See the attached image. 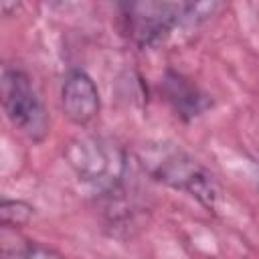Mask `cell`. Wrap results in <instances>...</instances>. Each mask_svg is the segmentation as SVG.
<instances>
[{"label":"cell","instance_id":"6da1fadb","mask_svg":"<svg viewBox=\"0 0 259 259\" xmlns=\"http://www.w3.org/2000/svg\"><path fill=\"white\" fill-rule=\"evenodd\" d=\"M142 168L158 182L180 190L212 210L219 198L214 176L186 150L170 142H150L138 152Z\"/></svg>","mask_w":259,"mask_h":259},{"label":"cell","instance_id":"7a4b0ae2","mask_svg":"<svg viewBox=\"0 0 259 259\" xmlns=\"http://www.w3.org/2000/svg\"><path fill=\"white\" fill-rule=\"evenodd\" d=\"M65 160L77 178L97 190H115L125 176V152L107 138L81 136L75 138L67 150Z\"/></svg>","mask_w":259,"mask_h":259},{"label":"cell","instance_id":"3957f363","mask_svg":"<svg viewBox=\"0 0 259 259\" xmlns=\"http://www.w3.org/2000/svg\"><path fill=\"white\" fill-rule=\"evenodd\" d=\"M2 105L8 121L32 142H40L49 132V111L30 79L18 67L2 69Z\"/></svg>","mask_w":259,"mask_h":259},{"label":"cell","instance_id":"277c9868","mask_svg":"<svg viewBox=\"0 0 259 259\" xmlns=\"http://www.w3.org/2000/svg\"><path fill=\"white\" fill-rule=\"evenodd\" d=\"M61 107L67 119L75 125H89L99 115V91L85 71L73 69L67 73L61 87Z\"/></svg>","mask_w":259,"mask_h":259},{"label":"cell","instance_id":"5b68a950","mask_svg":"<svg viewBox=\"0 0 259 259\" xmlns=\"http://www.w3.org/2000/svg\"><path fill=\"white\" fill-rule=\"evenodd\" d=\"M176 14L174 0H138L130 16L132 30L142 45H150L172 28Z\"/></svg>","mask_w":259,"mask_h":259},{"label":"cell","instance_id":"8992f818","mask_svg":"<svg viewBox=\"0 0 259 259\" xmlns=\"http://www.w3.org/2000/svg\"><path fill=\"white\" fill-rule=\"evenodd\" d=\"M164 95L174 107V111L184 119H192L200 115L210 105L206 95L196 85H192L188 79L172 71L164 77Z\"/></svg>","mask_w":259,"mask_h":259},{"label":"cell","instance_id":"52a82bcc","mask_svg":"<svg viewBox=\"0 0 259 259\" xmlns=\"http://www.w3.org/2000/svg\"><path fill=\"white\" fill-rule=\"evenodd\" d=\"M34 208L30 204H26L24 200H12V198H4L2 206H0V221L4 229H16L22 227L30 221Z\"/></svg>","mask_w":259,"mask_h":259},{"label":"cell","instance_id":"ba28073f","mask_svg":"<svg viewBox=\"0 0 259 259\" xmlns=\"http://www.w3.org/2000/svg\"><path fill=\"white\" fill-rule=\"evenodd\" d=\"M2 255H4V257L36 259V257H61V251H57V249H53V247H47V245H42V243L22 241V243L14 245L12 249H10V247H4V249H2Z\"/></svg>","mask_w":259,"mask_h":259},{"label":"cell","instance_id":"9c48e42d","mask_svg":"<svg viewBox=\"0 0 259 259\" xmlns=\"http://www.w3.org/2000/svg\"><path fill=\"white\" fill-rule=\"evenodd\" d=\"M225 0H184V10L190 20L200 22V20L210 18L214 12H219Z\"/></svg>","mask_w":259,"mask_h":259},{"label":"cell","instance_id":"30bf717a","mask_svg":"<svg viewBox=\"0 0 259 259\" xmlns=\"http://www.w3.org/2000/svg\"><path fill=\"white\" fill-rule=\"evenodd\" d=\"M18 6H20V0H2V12H4L6 16L14 14Z\"/></svg>","mask_w":259,"mask_h":259},{"label":"cell","instance_id":"8fae6325","mask_svg":"<svg viewBox=\"0 0 259 259\" xmlns=\"http://www.w3.org/2000/svg\"><path fill=\"white\" fill-rule=\"evenodd\" d=\"M42 2H47V4H55V6H57V4H65L67 0H42Z\"/></svg>","mask_w":259,"mask_h":259},{"label":"cell","instance_id":"7c38bea8","mask_svg":"<svg viewBox=\"0 0 259 259\" xmlns=\"http://www.w3.org/2000/svg\"><path fill=\"white\" fill-rule=\"evenodd\" d=\"M257 184H259V172H257Z\"/></svg>","mask_w":259,"mask_h":259}]
</instances>
